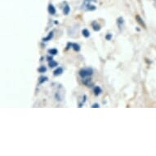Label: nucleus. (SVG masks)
<instances>
[{"label": "nucleus", "instance_id": "nucleus-9", "mask_svg": "<svg viewBox=\"0 0 156 156\" xmlns=\"http://www.w3.org/2000/svg\"><path fill=\"white\" fill-rule=\"evenodd\" d=\"M63 73V69L62 67H57L53 72L54 76H58V75H61V74Z\"/></svg>", "mask_w": 156, "mask_h": 156}, {"label": "nucleus", "instance_id": "nucleus-12", "mask_svg": "<svg viewBox=\"0 0 156 156\" xmlns=\"http://www.w3.org/2000/svg\"><path fill=\"white\" fill-rule=\"evenodd\" d=\"M69 12H70V8L68 4H66V6L64 7V9H63V13H64L65 16L69 15Z\"/></svg>", "mask_w": 156, "mask_h": 156}, {"label": "nucleus", "instance_id": "nucleus-10", "mask_svg": "<svg viewBox=\"0 0 156 156\" xmlns=\"http://www.w3.org/2000/svg\"><path fill=\"white\" fill-rule=\"evenodd\" d=\"M53 35H54V32L53 31H51V32H49L48 35L45 37V38H43V41L44 42H48L49 40H51V38H53Z\"/></svg>", "mask_w": 156, "mask_h": 156}, {"label": "nucleus", "instance_id": "nucleus-1", "mask_svg": "<svg viewBox=\"0 0 156 156\" xmlns=\"http://www.w3.org/2000/svg\"><path fill=\"white\" fill-rule=\"evenodd\" d=\"M93 74V69L92 68H84V69H81L79 71V75H80L82 79L87 78V77L92 76Z\"/></svg>", "mask_w": 156, "mask_h": 156}, {"label": "nucleus", "instance_id": "nucleus-2", "mask_svg": "<svg viewBox=\"0 0 156 156\" xmlns=\"http://www.w3.org/2000/svg\"><path fill=\"white\" fill-rule=\"evenodd\" d=\"M97 0H84L83 1V3L82 6H81V9L82 10H85V8H87V6L90 5V4H92V3H97Z\"/></svg>", "mask_w": 156, "mask_h": 156}, {"label": "nucleus", "instance_id": "nucleus-21", "mask_svg": "<svg viewBox=\"0 0 156 156\" xmlns=\"http://www.w3.org/2000/svg\"><path fill=\"white\" fill-rule=\"evenodd\" d=\"M86 100H87V96H86V95H83V96L82 104H83V103H85V101H86Z\"/></svg>", "mask_w": 156, "mask_h": 156}, {"label": "nucleus", "instance_id": "nucleus-11", "mask_svg": "<svg viewBox=\"0 0 156 156\" xmlns=\"http://www.w3.org/2000/svg\"><path fill=\"white\" fill-rule=\"evenodd\" d=\"M48 80V78L46 76H40L38 78V83L39 84H43L45 82H47Z\"/></svg>", "mask_w": 156, "mask_h": 156}, {"label": "nucleus", "instance_id": "nucleus-8", "mask_svg": "<svg viewBox=\"0 0 156 156\" xmlns=\"http://www.w3.org/2000/svg\"><path fill=\"white\" fill-rule=\"evenodd\" d=\"M93 92H94L95 96H97H97H99V95L102 92V89H101L99 86H96V87L93 88Z\"/></svg>", "mask_w": 156, "mask_h": 156}, {"label": "nucleus", "instance_id": "nucleus-13", "mask_svg": "<svg viewBox=\"0 0 156 156\" xmlns=\"http://www.w3.org/2000/svg\"><path fill=\"white\" fill-rule=\"evenodd\" d=\"M97 9V7L94 5V4H90V5H88L87 7V8H85V10L84 11H88V12H92V11H95Z\"/></svg>", "mask_w": 156, "mask_h": 156}, {"label": "nucleus", "instance_id": "nucleus-23", "mask_svg": "<svg viewBox=\"0 0 156 156\" xmlns=\"http://www.w3.org/2000/svg\"><path fill=\"white\" fill-rule=\"evenodd\" d=\"M154 1H156V0H154Z\"/></svg>", "mask_w": 156, "mask_h": 156}, {"label": "nucleus", "instance_id": "nucleus-20", "mask_svg": "<svg viewBox=\"0 0 156 156\" xmlns=\"http://www.w3.org/2000/svg\"><path fill=\"white\" fill-rule=\"evenodd\" d=\"M99 107H100V105H99L98 103H94V104L92 105V108H99Z\"/></svg>", "mask_w": 156, "mask_h": 156}, {"label": "nucleus", "instance_id": "nucleus-19", "mask_svg": "<svg viewBox=\"0 0 156 156\" xmlns=\"http://www.w3.org/2000/svg\"><path fill=\"white\" fill-rule=\"evenodd\" d=\"M105 39H106V40H108V41H110V40H111V39H112L113 34H110V33L106 34V35H105Z\"/></svg>", "mask_w": 156, "mask_h": 156}, {"label": "nucleus", "instance_id": "nucleus-17", "mask_svg": "<svg viewBox=\"0 0 156 156\" xmlns=\"http://www.w3.org/2000/svg\"><path fill=\"white\" fill-rule=\"evenodd\" d=\"M72 48L74 49V51H80V46L78 44H73Z\"/></svg>", "mask_w": 156, "mask_h": 156}, {"label": "nucleus", "instance_id": "nucleus-7", "mask_svg": "<svg viewBox=\"0 0 156 156\" xmlns=\"http://www.w3.org/2000/svg\"><path fill=\"white\" fill-rule=\"evenodd\" d=\"M48 12L50 15H55L56 12V8L54 7L51 3H50L48 5Z\"/></svg>", "mask_w": 156, "mask_h": 156}, {"label": "nucleus", "instance_id": "nucleus-4", "mask_svg": "<svg viewBox=\"0 0 156 156\" xmlns=\"http://www.w3.org/2000/svg\"><path fill=\"white\" fill-rule=\"evenodd\" d=\"M136 22L140 25L141 26H142L144 29H146V25L145 24V22H144L143 21V19L140 16L138 15H136Z\"/></svg>", "mask_w": 156, "mask_h": 156}, {"label": "nucleus", "instance_id": "nucleus-6", "mask_svg": "<svg viewBox=\"0 0 156 156\" xmlns=\"http://www.w3.org/2000/svg\"><path fill=\"white\" fill-rule=\"evenodd\" d=\"M92 29H93V30L97 31H97H100L101 29V27L100 25L97 23L96 21H93L92 22Z\"/></svg>", "mask_w": 156, "mask_h": 156}, {"label": "nucleus", "instance_id": "nucleus-22", "mask_svg": "<svg viewBox=\"0 0 156 156\" xmlns=\"http://www.w3.org/2000/svg\"><path fill=\"white\" fill-rule=\"evenodd\" d=\"M47 59H48V62H51V61H52V60H53V58H52V56H48V57H47Z\"/></svg>", "mask_w": 156, "mask_h": 156}, {"label": "nucleus", "instance_id": "nucleus-14", "mask_svg": "<svg viewBox=\"0 0 156 156\" xmlns=\"http://www.w3.org/2000/svg\"><path fill=\"white\" fill-rule=\"evenodd\" d=\"M82 34L85 38H89L90 37V32L87 29H83L82 30Z\"/></svg>", "mask_w": 156, "mask_h": 156}, {"label": "nucleus", "instance_id": "nucleus-15", "mask_svg": "<svg viewBox=\"0 0 156 156\" xmlns=\"http://www.w3.org/2000/svg\"><path fill=\"white\" fill-rule=\"evenodd\" d=\"M57 66H58V63H57L56 61H54V60H52L51 62H48V66L50 67V68H55V67H56Z\"/></svg>", "mask_w": 156, "mask_h": 156}, {"label": "nucleus", "instance_id": "nucleus-18", "mask_svg": "<svg viewBox=\"0 0 156 156\" xmlns=\"http://www.w3.org/2000/svg\"><path fill=\"white\" fill-rule=\"evenodd\" d=\"M38 71L39 72V73H41V74H43V73H45V72L47 71L46 66H40L39 68H38Z\"/></svg>", "mask_w": 156, "mask_h": 156}, {"label": "nucleus", "instance_id": "nucleus-3", "mask_svg": "<svg viewBox=\"0 0 156 156\" xmlns=\"http://www.w3.org/2000/svg\"><path fill=\"white\" fill-rule=\"evenodd\" d=\"M116 22H117V26H118L119 30L122 31V30H123V25H124V20H123V18L122 17V16H119V17L117 19Z\"/></svg>", "mask_w": 156, "mask_h": 156}, {"label": "nucleus", "instance_id": "nucleus-16", "mask_svg": "<svg viewBox=\"0 0 156 156\" xmlns=\"http://www.w3.org/2000/svg\"><path fill=\"white\" fill-rule=\"evenodd\" d=\"M48 53L51 56H55L56 54L58 53V50L56 48H51V49H48Z\"/></svg>", "mask_w": 156, "mask_h": 156}, {"label": "nucleus", "instance_id": "nucleus-5", "mask_svg": "<svg viewBox=\"0 0 156 156\" xmlns=\"http://www.w3.org/2000/svg\"><path fill=\"white\" fill-rule=\"evenodd\" d=\"M83 83L87 86V87H92V79L89 78V77H87V78H84L83 79Z\"/></svg>", "mask_w": 156, "mask_h": 156}]
</instances>
